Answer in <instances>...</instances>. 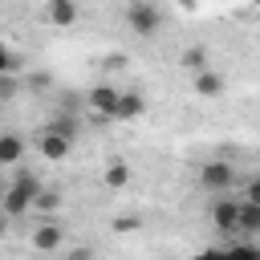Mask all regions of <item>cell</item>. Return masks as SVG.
I'll return each instance as SVG.
<instances>
[{
	"mask_svg": "<svg viewBox=\"0 0 260 260\" xmlns=\"http://www.w3.org/2000/svg\"><path fill=\"white\" fill-rule=\"evenodd\" d=\"M37 150L49 158V162H65L69 158V150H73V138H65V134H57V130H41V138H37Z\"/></svg>",
	"mask_w": 260,
	"mask_h": 260,
	"instance_id": "8992f818",
	"label": "cell"
},
{
	"mask_svg": "<svg viewBox=\"0 0 260 260\" xmlns=\"http://www.w3.org/2000/svg\"><path fill=\"white\" fill-rule=\"evenodd\" d=\"M24 158V138L20 134H0V167H16Z\"/></svg>",
	"mask_w": 260,
	"mask_h": 260,
	"instance_id": "7c38bea8",
	"label": "cell"
},
{
	"mask_svg": "<svg viewBox=\"0 0 260 260\" xmlns=\"http://www.w3.org/2000/svg\"><path fill=\"white\" fill-rule=\"evenodd\" d=\"M77 16H81V8H77L73 0H53V4H45V20H49V24H57V28L77 24Z\"/></svg>",
	"mask_w": 260,
	"mask_h": 260,
	"instance_id": "ba28073f",
	"label": "cell"
},
{
	"mask_svg": "<svg viewBox=\"0 0 260 260\" xmlns=\"http://www.w3.org/2000/svg\"><path fill=\"white\" fill-rule=\"evenodd\" d=\"M183 69H187L191 77H199L203 69H211V65H207V53H203V49H187V53H183Z\"/></svg>",
	"mask_w": 260,
	"mask_h": 260,
	"instance_id": "5bb4252c",
	"label": "cell"
},
{
	"mask_svg": "<svg viewBox=\"0 0 260 260\" xmlns=\"http://www.w3.org/2000/svg\"><path fill=\"white\" fill-rule=\"evenodd\" d=\"M28 244H32V252H61V248H65V228H61L57 219H45V223L32 228Z\"/></svg>",
	"mask_w": 260,
	"mask_h": 260,
	"instance_id": "277c9868",
	"label": "cell"
},
{
	"mask_svg": "<svg viewBox=\"0 0 260 260\" xmlns=\"http://www.w3.org/2000/svg\"><path fill=\"white\" fill-rule=\"evenodd\" d=\"M37 195H41V179H37L28 167H20V171H16V179L4 187V199H0V215L16 219V215L32 211V199H37Z\"/></svg>",
	"mask_w": 260,
	"mask_h": 260,
	"instance_id": "6da1fadb",
	"label": "cell"
},
{
	"mask_svg": "<svg viewBox=\"0 0 260 260\" xmlns=\"http://www.w3.org/2000/svg\"><path fill=\"white\" fill-rule=\"evenodd\" d=\"M8 236V215H0V240Z\"/></svg>",
	"mask_w": 260,
	"mask_h": 260,
	"instance_id": "603a6c76",
	"label": "cell"
},
{
	"mask_svg": "<svg viewBox=\"0 0 260 260\" xmlns=\"http://www.w3.org/2000/svg\"><path fill=\"white\" fill-rule=\"evenodd\" d=\"M16 89H20V85H16V73L0 77V102H12V98H16Z\"/></svg>",
	"mask_w": 260,
	"mask_h": 260,
	"instance_id": "e0dca14e",
	"label": "cell"
},
{
	"mask_svg": "<svg viewBox=\"0 0 260 260\" xmlns=\"http://www.w3.org/2000/svg\"><path fill=\"white\" fill-rule=\"evenodd\" d=\"M142 110H146V98H142L138 89H126V93L118 98V110H114V122H134V118H142Z\"/></svg>",
	"mask_w": 260,
	"mask_h": 260,
	"instance_id": "9c48e42d",
	"label": "cell"
},
{
	"mask_svg": "<svg viewBox=\"0 0 260 260\" xmlns=\"http://www.w3.org/2000/svg\"><path fill=\"white\" fill-rule=\"evenodd\" d=\"M138 223H142L138 215H118V219H114V232H122V236H126V232H138Z\"/></svg>",
	"mask_w": 260,
	"mask_h": 260,
	"instance_id": "ac0fdd59",
	"label": "cell"
},
{
	"mask_svg": "<svg viewBox=\"0 0 260 260\" xmlns=\"http://www.w3.org/2000/svg\"><path fill=\"white\" fill-rule=\"evenodd\" d=\"M102 183H106L110 191L130 187V162H126V158H106V167H102Z\"/></svg>",
	"mask_w": 260,
	"mask_h": 260,
	"instance_id": "30bf717a",
	"label": "cell"
},
{
	"mask_svg": "<svg viewBox=\"0 0 260 260\" xmlns=\"http://www.w3.org/2000/svg\"><path fill=\"white\" fill-rule=\"evenodd\" d=\"M8 73H16V57L0 45V77H8Z\"/></svg>",
	"mask_w": 260,
	"mask_h": 260,
	"instance_id": "ffe728a7",
	"label": "cell"
},
{
	"mask_svg": "<svg viewBox=\"0 0 260 260\" xmlns=\"http://www.w3.org/2000/svg\"><path fill=\"white\" fill-rule=\"evenodd\" d=\"M223 260H260V248H252V244H232V248H223Z\"/></svg>",
	"mask_w": 260,
	"mask_h": 260,
	"instance_id": "2e32d148",
	"label": "cell"
},
{
	"mask_svg": "<svg viewBox=\"0 0 260 260\" xmlns=\"http://www.w3.org/2000/svg\"><path fill=\"white\" fill-rule=\"evenodd\" d=\"M191 260H223V248H219V252H199V256H191Z\"/></svg>",
	"mask_w": 260,
	"mask_h": 260,
	"instance_id": "7402d4cb",
	"label": "cell"
},
{
	"mask_svg": "<svg viewBox=\"0 0 260 260\" xmlns=\"http://www.w3.org/2000/svg\"><path fill=\"white\" fill-rule=\"evenodd\" d=\"M118 89L114 85H93L89 93H85V102H89V110L102 118V122H114V110H118Z\"/></svg>",
	"mask_w": 260,
	"mask_h": 260,
	"instance_id": "5b68a950",
	"label": "cell"
},
{
	"mask_svg": "<svg viewBox=\"0 0 260 260\" xmlns=\"http://www.w3.org/2000/svg\"><path fill=\"white\" fill-rule=\"evenodd\" d=\"M211 223L228 236V232H240V199H215V207H211Z\"/></svg>",
	"mask_w": 260,
	"mask_h": 260,
	"instance_id": "52a82bcc",
	"label": "cell"
},
{
	"mask_svg": "<svg viewBox=\"0 0 260 260\" xmlns=\"http://www.w3.org/2000/svg\"><path fill=\"white\" fill-rule=\"evenodd\" d=\"M57 207H61V191H53V187H41V195L32 199V211H45V215H49V211H57Z\"/></svg>",
	"mask_w": 260,
	"mask_h": 260,
	"instance_id": "9a60e30c",
	"label": "cell"
},
{
	"mask_svg": "<svg viewBox=\"0 0 260 260\" xmlns=\"http://www.w3.org/2000/svg\"><path fill=\"white\" fill-rule=\"evenodd\" d=\"M244 199H248V203H260V175H252V179H248V187H244Z\"/></svg>",
	"mask_w": 260,
	"mask_h": 260,
	"instance_id": "44dd1931",
	"label": "cell"
},
{
	"mask_svg": "<svg viewBox=\"0 0 260 260\" xmlns=\"http://www.w3.org/2000/svg\"><path fill=\"white\" fill-rule=\"evenodd\" d=\"M240 232H248V236H260V203H248V199H240Z\"/></svg>",
	"mask_w": 260,
	"mask_h": 260,
	"instance_id": "4fadbf2b",
	"label": "cell"
},
{
	"mask_svg": "<svg viewBox=\"0 0 260 260\" xmlns=\"http://www.w3.org/2000/svg\"><path fill=\"white\" fill-rule=\"evenodd\" d=\"M126 24H130V32H138V37H154L158 24H162V12H158L154 4H146V0H130Z\"/></svg>",
	"mask_w": 260,
	"mask_h": 260,
	"instance_id": "7a4b0ae2",
	"label": "cell"
},
{
	"mask_svg": "<svg viewBox=\"0 0 260 260\" xmlns=\"http://www.w3.org/2000/svg\"><path fill=\"white\" fill-rule=\"evenodd\" d=\"M191 85H195V98H219V93L228 89V81H223L215 69H203L199 77H191Z\"/></svg>",
	"mask_w": 260,
	"mask_h": 260,
	"instance_id": "8fae6325",
	"label": "cell"
},
{
	"mask_svg": "<svg viewBox=\"0 0 260 260\" xmlns=\"http://www.w3.org/2000/svg\"><path fill=\"white\" fill-rule=\"evenodd\" d=\"M232 183H236V171H232V162H219V158H211V162H203V167H199V187H203V191L228 195V191H232Z\"/></svg>",
	"mask_w": 260,
	"mask_h": 260,
	"instance_id": "3957f363",
	"label": "cell"
},
{
	"mask_svg": "<svg viewBox=\"0 0 260 260\" xmlns=\"http://www.w3.org/2000/svg\"><path fill=\"white\" fill-rule=\"evenodd\" d=\"M65 260H93V248H89V244H77V248H65Z\"/></svg>",
	"mask_w": 260,
	"mask_h": 260,
	"instance_id": "d6986e66",
	"label": "cell"
}]
</instances>
